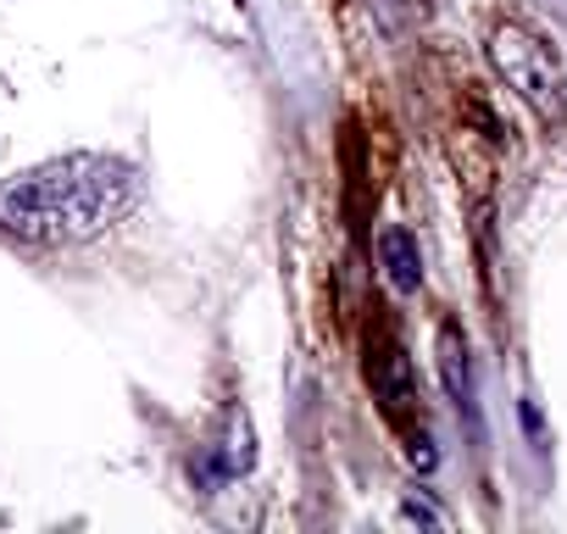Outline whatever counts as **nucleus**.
Wrapping results in <instances>:
<instances>
[{"label": "nucleus", "mask_w": 567, "mask_h": 534, "mask_svg": "<svg viewBox=\"0 0 567 534\" xmlns=\"http://www.w3.org/2000/svg\"><path fill=\"white\" fill-rule=\"evenodd\" d=\"M223 468L228 473H250L256 468V429H250V412L239 407L228 418V440H223Z\"/></svg>", "instance_id": "obj_4"}, {"label": "nucleus", "mask_w": 567, "mask_h": 534, "mask_svg": "<svg viewBox=\"0 0 567 534\" xmlns=\"http://www.w3.org/2000/svg\"><path fill=\"white\" fill-rule=\"evenodd\" d=\"M379 261H384V279L401 296H417V285H423V250H417L412 228H401V223L379 228Z\"/></svg>", "instance_id": "obj_3"}, {"label": "nucleus", "mask_w": 567, "mask_h": 534, "mask_svg": "<svg viewBox=\"0 0 567 534\" xmlns=\"http://www.w3.org/2000/svg\"><path fill=\"white\" fill-rule=\"evenodd\" d=\"M440 351H445V384H451V396L467 401V346L456 340V329L440 335Z\"/></svg>", "instance_id": "obj_5"}, {"label": "nucleus", "mask_w": 567, "mask_h": 534, "mask_svg": "<svg viewBox=\"0 0 567 534\" xmlns=\"http://www.w3.org/2000/svg\"><path fill=\"white\" fill-rule=\"evenodd\" d=\"M140 201V167L101 151H73L0 184V228L29 245H79L123 223Z\"/></svg>", "instance_id": "obj_1"}, {"label": "nucleus", "mask_w": 567, "mask_h": 534, "mask_svg": "<svg viewBox=\"0 0 567 534\" xmlns=\"http://www.w3.org/2000/svg\"><path fill=\"white\" fill-rule=\"evenodd\" d=\"M489 68L506 79V90L539 117L561 123L567 117V73L550 40H539L528 23H495L489 29Z\"/></svg>", "instance_id": "obj_2"}]
</instances>
